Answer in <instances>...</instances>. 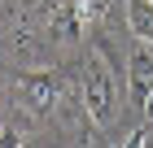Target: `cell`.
<instances>
[{
  "instance_id": "52a82bcc",
  "label": "cell",
  "mask_w": 153,
  "mask_h": 148,
  "mask_svg": "<svg viewBox=\"0 0 153 148\" xmlns=\"http://www.w3.org/2000/svg\"><path fill=\"white\" fill-rule=\"evenodd\" d=\"M144 144H149V135H144V131H131V135L123 139V148H144Z\"/></svg>"
},
{
  "instance_id": "7a4b0ae2",
  "label": "cell",
  "mask_w": 153,
  "mask_h": 148,
  "mask_svg": "<svg viewBox=\"0 0 153 148\" xmlns=\"http://www.w3.org/2000/svg\"><path fill=\"white\" fill-rule=\"evenodd\" d=\"M18 91H22L26 109L44 118L61 105V74L57 70H26V74H18Z\"/></svg>"
},
{
  "instance_id": "ba28073f",
  "label": "cell",
  "mask_w": 153,
  "mask_h": 148,
  "mask_svg": "<svg viewBox=\"0 0 153 148\" xmlns=\"http://www.w3.org/2000/svg\"><path fill=\"white\" fill-rule=\"evenodd\" d=\"M140 113H144V118H153V87H149V96H144V105H140Z\"/></svg>"
},
{
  "instance_id": "7c38bea8",
  "label": "cell",
  "mask_w": 153,
  "mask_h": 148,
  "mask_svg": "<svg viewBox=\"0 0 153 148\" xmlns=\"http://www.w3.org/2000/svg\"><path fill=\"white\" fill-rule=\"evenodd\" d=\"M144 148H153V144H144Z\"/></svg>"
},
{
  "instance_id": "9c48e42d",
  "label": "cell",
  "mask_w": 153,
  "mask_h": 148,
  "mask_svg": "<svg viewBox=\"0 0 153 148\" xmlns=\"http://www.w3.org/2000/svg\"><path fill=\"white\" fill-rule=\"evenodd\" d=\"M74 148H96V139H88V135H83V139H79Z\"/></svg>"
},
{
  "instance_id": "8992f818",
  "label": "cell",
  "mask_w": 153,
  "mask_h": 148,
  "mask_svg": "<svg viewBox=\"0 0 153 148\" xmlns=\"http://www.w3.org/2000/svg\"><path fill=\"white\" fill-rule=\"evenodd\" d=\"M0 148H26V135H22V131H13V126H4V135H0Z\"/></svg>"
},
{
  "instance_id": "6da1fadb",
  "label": "cell",
  "mask_w": 153,
  "mask_h": 148,
  "mask_svg": "<svg viewBox=\"0 0 153 148\" xmlns=\"http://www.w3.org/2000/svg\"><path fill=\"white\" fill-rule=\"evenodd\" d=\"M79 100L88 109L96 126H105L114 118V100H118V83H114V70H109L105 52H92V57L79 66Z\"/></svg>"
},
{
  "instance_id": "8fae6325",
  "label": "cell",
  "mask_w": 153,
  "mask_h": 148,
  "mask_svg": "<svg viewBox=\"0 0 153 148\" xmlns=\"http://www.w3.org/2000/svg\"><path fill=\"white\" fill-rule=\"evenodd\" d=\"M0 135H4V113H0Z\"/></svg>"
},
{
  "instance_id": "5b68a950",
  "label": "cell",
  "mask_w": 153,
  "mask_h": 148,
  "mask_svg": "<svg viewBox=\"0 0 153 148\" xmlns=\"http://www.w3.org/2000/svg\"><path fill=\"white\" fill-rule=\"evenodd\" d=\"M74 18H79L83 26H96L101 18H105V0H70Z\"/></svg>"
},
{
  "instance_id": "30bf717a",
  "label": "cell",
  "mask_w": 153,
  "mask_h": 148,
  "mask_svg": "<svg viewBox=\"0 0 153 148\" xmlns=\"http://www.w3.org/2000/svg\"><path fill=\"white\" fill-rule=\"evenodd\" d=\"M44 4H48V9H57V4H70V0H44Z\"/></svg>"
},
{
  "instance_id": "277c9868",
  "label": "cell",
  "mask_w": 153,
  "mask_h": 148,
  "mask_svg": "<svg viewBox=\"0 0 153 148\" xmlns=\"http://www.w3.org/2000/svg\"><path fill=\"white\" fill-rule=\"evenodd\" d=\"M48 26H53V35H57V39H79V35H83V22L74 18V9H70V4L48 9Z\"/></svg>"
},
{
  "instance_id": "3957f363",
  "label": "cell",
  "mask_w": 153,
  "mask_h": 148,
  "mask_svg": "<svg viewBox=\"0 0 153 148\" xmlns=\"http://www.w3.org/2000/svg\"><path fill=\"white\" fill-rule=\"evenodd\" d=\"M127 31L153 48V0H127Z\"/></svg>"
}]
</instances>
